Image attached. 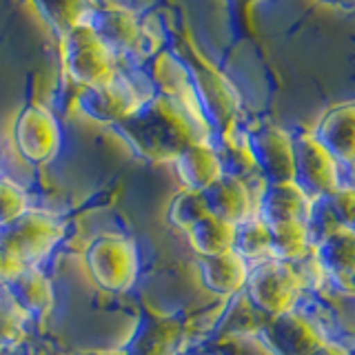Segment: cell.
Returning <instances> with one entry per match:
<instances>
[{
  "label": "cell",
  "mask_w": 355,
  "mask_h": 355,
  "mask_svg": "<svg viewBox=\"0 0 355 355\" xmlns=\"http://www.w3.org/2000/svg\"><path fill=\"white\" fill-rule=\"evenodd\" d=\"M205 216H209V211L205 205L202 191H191V189H182V191L171 200L169 209H166V220H169V225L182 229V231H189Z\"/></svg>",
  "instance_id": "27"
},
{
  "label": "cell",
  "mask_w": 355,
  "mask_h": 355,
  "mask_svg": "<svg viewBox=\"0 0 355 355\" xmlns=\"http://www.w3.org/2000/svg\"><path fill=\"white\" fill-rule=\"evenodd\" d=\"M211 144H214L218 162L222 166V175H233L240 178V180H247L249 175L258 171L247 140V131L233 127L229 131L214 133Z\"/></svg>",
  "instance_id": "21"
},
{
  "label": "cell",
  "mask_w": 355,
  "mask_h": 355,
  "mask_svg": "<svg viewBox=\"0 0 355 355\" xmlns=\"http://www.w3.org/2000/svg\"><path fill=\"white\" fill-rule=\"evenodd\" d=\"M114 131L140 160L169 164L196 140H211V129L191 118L173 100L151 94L136 111L114 125Z\"/></svg>",
  "instance_id": "1"
},
{
  "label": "cell",
  "mask_w": 355,
  "mask_h": 355,
  "mask_svg": "<svg viewBox=\"0 0 355 355\" xmlns=\"http://www.w3.org/2000/svg\"><path fill=\"white\" fill-rule=\"evenodd\" d=\"M175 173L180 178L184 189L191 191H205L222 175V166L211 140H196L187 149L178 153V158L171 162Z\"/></svg>",
  "instance_id": "18"
},
{
  "label": "cell",
  "mask_w": 355,
  "mask_h": 355,
  "mask_svg": "<svg viewBox=\"0 0 355 355\" xmlns=\"http://www.w3.org/2000/svg\"><path fill=\"white\" fill-rule=\"evenodd\" d=\"M144 98L147 96H140L131 78L118 73L109 83L80 89V94L76 98V109L89 120L114 127L116 122L127 118L131 111H136Z\"/></svg>",
  "instance_id": "10"
},
{
  "label": "cell",
  "mask_w": 355,
  "mask_h": 355,
  "mask_svg": "<svg viewBox=\"0 0 355 355\" xmlns=\"http://www.w3.org/2000/svg\"><path fill=\"white\" fill-rule=\"evenodd\" d=\"M313 138L342 166H355V100L331 107L313 131Z\"/></svg>",
  "instance_id": "14"
},
{
  "label": "cell",
  "mask_w": 355,
  "mask_h": 355,
  "mask_svg": "<svg viewBox=\"0 0 355 355\" xmlns=\"http://www.w3.org/2000/svg\"><path fill=\"white\" fill-rule=\"evenodd\" d=\"M351 282H353V286H355V275H353V277H351Z\"/></svg>",
  "instance_id": "36"
},
{
  "label": "cell",
  "mask_w": 355,
  "mask_h": 355,
  "mask_svg": "<svg viewBox=\"0 0 355 355\" xmlns=\"http://www.w3.org/2000/svg\"><path fill=\"white\" fill-rule=\"evenodd\" d=\"M318 262L324 271L340 277V280H351L355 275V233L349 229L338 227L336 231L322 240L318 247Z\"/></svg>",
  "instance_id": "22"
},
{
  "label": "cell",
  "mask_w": 355,
  "mask_h": 355,
  "mask_svg": "<svg viewBox=\"0 0 355 355\" xmlns=\"http://www.w3.org/2000/svg\"><path fill=\"white\" fill-rule=\"evenodd\" d=\"M253 3H258V0H233V7H236L238 11H244L249 5H253Z\"/></svg>",
  "instance_id": "35"
},
{
  "label": "cell",
  "mask_w": 355,
  "mask_h": 355,
  "mask_svg": "<svg viewBox=\"0 0 355 355\" xmlns=\"http://www.w3.org/2000/svg\"><path fill=\"white\" fill-rule=\"evenodd\" d=\"M3 286L7 295L11 297V302L27 318H44L53 306L51 280L38 266H25Z\"/></svg>",
  "instance_id": "17"
},
{
  "label": "cell",
  "mask_w": 355,
  "mask_h": 355,
  "mask_svg": "<svg viewBox=\"0 0 355 355\" xmlns=\"http://www.w3.org/2000/svg\"><path fill=\"white\" fill-rule=\"evenodd\" d=\"M233 231L236 225H229L216 216H205L187 231V236L193 251L205 258V255H218L233 249Z\"/></svg>",
  "instance_id": "24"
},
{
  "label": "cell",
  "mask_w": 355,
  "mask_h": 355,
  "mask_svg": "<svg viewBox=\"0 0 355 355\" xmlns=\"http://www.w3.org/2000/svg\"><path fill=\"white\" fill-rule=\"evenodd\" d=\"M27 209V193L16 182L0 178V225H7L9 220L25 214Z\"/></svg>",
  "instance_id": "29"
},
{
  "label": "cell",
  "mask_w": 355,
  "mask_h": 355,
  "mask_svg": "<svg viewBox=\"0 0 355 355\" xmlns=\"http://www.w3.org/2000/svg\"><path fill=\"white\" fill-rule=\"evenodd\" d=\"M62 78L73 87H96L114 80L120 73V60L111 53L85 22L60 38Z\"/></svg>",
  "instance_id": "3"
},
{
  "label": "cell",
  "mask_w": 355,
  "mask_h": 355,
  "mask_svg": "<svg viewBox=\"0 0 355 355\" xmlns=\"http://www.w3.org/2000/svg\"><path fill=\"white\" fill-rule=\"evenodd\" d=\"M200 277L209 291L218 295H233L247 284L249 262L233 249L218 255H205L200 258Z\"/></svg>",
  "instance_id": "20"
},
{
  "label": "cell",
  "mask_w": 355,
  "mask_h": 355,
  "mask_svg": "<svg viewBox=\"0 0 355 355\" xmlns=\"http://www.w3.org/2000/svg\"><path fill=\"white\" fill-rule=\"evenodd\" d=\"M62 233L64 225L58 216L27 209L7 225H0V249L16 255L25 266H36L60 242Z\"/></svg>",
  "instance_id": "6"
},
{
  "label": "cell",
  "mask_w": 355,
  "mask_h": 355,
  "mask_svg": "<svg viewBox=\"0 0 355 355\" xmlns=\"http://www.w3.org/2000/svg\"><path fill=\"white\" fill-rule=\"evenodd\" d=\"M255 166L266 184L293 182V136L282 127L262 122L247 131Z\"/></svg>",
  "instance_id": "11"
},
{
  "label": "cell",
  "mask_w": 355,
  "mask_h": 355,
  "mask_svg": "<svg viewBox=\"0 0 355 355\" xmlns=\"http://www.w3.org/2000/svg\"><path fill=\"white\" fill-rule=\"evenodd\" d=\"M83 355H127V353H125V349H114V351H89Z\"/></svg>",
  "instance_id": "34"
},
{
  "label": "cell",
  "mask_w": 355,
  "mask_h": 355,
  "mask_svg": "<svg viewBox=\"0 0 355 355\" xmlns=\"http://www.w3.org/2000/svg\"><path fill=\"white\" fill-rule=\"evenodd\" d=\"M182 322L171 315H151L140 322L133 333L127 355H175L180 344Z\"/></svg>",
  "instance_id": "19"
},
{
  "label": "cell",
  "mask_w": 355,
  "mask_h": 355,
  "mask_svg": "<svg viewBox=\"0 0 355 355\" xmlns=\"http://www.w3.org/2000/svg\"><path fill=\"white\" fill-rule=\"evenodd\" d=\"M140 69L144 78L149 80V85L153 87V94H160L164 98L173 100V103L180 105L189 116L207 125L202 111L198 107V100L193 96V89H191V83H189L184 67L169 49H160L153 55H149V58L140 64Z\"/></svg>",
  "instance_id": "12"
},
{
  "label": "cell",
  "mask_w": 355,
  "mask_h": 355,
  "mask_svg": "<svg viewBox=\"0 0 355 355\" xmlns=\"http://www.w3.org/2000/svg\"><path fill=\"white\" fill-rule=\"evenodd\" d=\"M266 227H269V249L273 260L293 264L295 260L304 258V253L309 249V231L304 222L286 220Z\"/></svg>",
  "instance_id": "25"
},
{
  "label": "cell",
  "mask_w": 355,
  "mask_h": 355,
  "mask_svg": "<svg viewBox=\"0 0 355 355\" xmlns=\"http://www.w3.org/2000/svg\"><path fill=\"white\" fill-rule=\"evenodd\" d=\"M87 271L92 280L111 293H125L133 286L140 271L138 247L125 236H98L85 251Z\"/></svg>",
  "instance_id": "5"
},
{
  "label": "cell",
  "mask_w": 355,
  "mask_h": 355,
  "mask_svg": "<svg viewBox=\"0 0 355 355\" xmlns=\"http://www.w3.org/2000/svg\"><path fill=\"white\" fill-rule=\"evenodd\" d=\"M22 269H25V264H22L16 255H11L9 251L0 249V284L9 282L11 277L18 275Z\"/></svg>",
  "instance_id": "31"
},
{
  "label": "cell",
  "mask_w": 355,
  "mask_h": 355,
  "mask_svg": "<svg viewBox=\"0 0 355 355\" xmlns=\"http://www.w3.org/2000/svg\"><path fill=\"white\" fill-rule=\"evenodd\" d=\"M169 33L173 40L169 51L184 67L189 83H191L193 89V96L198 100V107L202 111V116L211 129V136L238 127V116H240L238 89L198 49L191 33L184 27L169 29Z\"/></svg>",
  "instance_id": "2"
},
{
  "label": "cell",
  "mask_w": 355,
  "mask_h": 355,
  "mask_svg": "<svg viewBox=\"0 0 355 355\" xmlns=\"http://www.w3.org/2000/svg\"><path fill=\"white\" fill-rule=\"evenodd\" d=\"M311 355H351V353H347V351H344V349L340 347V344H336V342H324L320 349H315Z\"/></svg>",
  "instance_id": "32"
},
{
  "label": "cell",
  "mask_w": 355,
  "mask_h": 355,
  "mask_svg": "<svg viewBox=\"0 0 355 355\" xmlns=\"http://www.w3.org/2000/svg\"><path fill=\"white\" fill-rule=\"evenodd\" d=\"M233 251L247 262H262L271 258L269 249V227L258 216H251L236 225L233 231Z\"/></svg>",
  "instance_id": "26"
},
{
  "label": "cell",
  "mask_w": 355,
  "mask_h": 355,
  "mask_svg": "<svg viewBox=\"0 0 355 355\" xmlns=\"http://www.w3.org/2000/svg\"><path fill=\"white\" fill-rule=\"evenodd\" d=\"M293 182L311 200L327 198L340 187V164L313 133H300L293 138Z\"/></svg>",
  "instance_id": "9"
},
{
  "label": "cell",
  "mask_w": 355,
  "mask_h": 355,
  "mask_svg": "<svg viewBox=\"0 0 355 355\" xmlns=\"http://www.w3.org/2000/svg\"><path fill=\"white\" fill-rule=\"evenodd\" d=\"M14 142L18 153L27 162H51L62 142L60 122L49 107L29 103L27 107H22L14 122Z\"/></svg>",
  "instance_id": "8"
},
{
  "label": "cell",
  "mask_w": 355,
  "mask_h": 355,
  "mask_svg": "<svg viewBox=\"0 0 355 355\" xmlns=\"http://www.w3.org/2000/svg\"><path fill=\"white\" fill-rule=\"evenodd\" d=\"M311 211H313V200H311L302 189L295 182H280V184H266L258 216L266 225H275V222H286V220H297V222H309Z\"/></svg>",
  "instance_id": "16"
},
{
  "label": "cell",
  "mask_w": 355,
  "mask_h": 355,
  "mask_svg": "<svg viewBox=\"0 0 355 355\" xmlns=\"http://www.w3.org/2000/svg\"><path fill=\"white\" fill-rule=\"evenodd\" d=\"M244 291L251 306L269 318L293 311L302 293V277L293 269L291 262L262 260L249 269Z\"/></svg>",
  "instance_id": "7"
},
{
  "label": "cell",
  "mask_w": 355,
  "mask_h": 355,
  "mask_svg": "<svg viewBox=\"0 0 355 355\" xmlns=\"http://www.w3.org/2000/svg\"><path fill=\"white\" fill-rule=\"evenodd\" d=\"M322 3L336 9H355V0H322Z\"/></svg>",
  "instance_id": "33"
},
{
  "label": "cell",
  "mask_w": 355,
  "mask_h": 355,
  "mask_svg": "<svg viewBox=\"0 0 355 355\" xmlns=\"http://www.w3.org/2000/svg\"><path fill=\"white\" fill-rule=\"evenodd\" d=\"M324 202L338 225L355 233V187L340 184L336 191H331L324 198Z\"/></svg>",
  "instance_id": "28"
},
{
  "label": "cell",
  "mask_w": 355,
  "mask_h": 355,
  "mask_svg": "<svg viewBox=\"0 0 355 355\" xmlns=\"http://www.w3.org/2000/svg\"><path fill=\"white\" fill-rule=\"evenodd\" d=\"M209 216H216L229 225H240L253 214V198L247 180L233 175H220L218 180L202 191Z\"/></svg>",
  "instance_id": "15"
},
{
  "label": "cell",
  "mask_w": 355,
  "mask_h": 355,
  "mask_svg": "<svg viewBox=\"0 0 355 355\" xmlns=\"http://www.w3.org/2000/svg\"><path fill=\"white\" fill-rule=\"evenodd\" d=\"M260 338L273 355H311L327 342L313 322L295 311L266 320L260 327Z\"/></svg>",
  "instance_id": "13"
},
{
  "label": "cell",
  "mask_w": 355,
  "mask_h": 355,
  "mask_svg": "<svg viewBox=\"0 0 355 355\" xmlns=\"http://www.w3.org/2000/svg\"><path fill=\"white\" fill-rule=\"evenodd\" d=\"M55 38H62L76 25H83L96 0H33Z\"/></svg>",
  "instance_id": "23"
},
{
  "label": "cell",
  "mask_w": 355,
  "mask_h": 355,
  "mask_svg": "<svg viewBox=\"0 0 355 355\" xmlns=\"http://www.w3.org/2000/svg\"><path fill=\"white\" fill-rule=\"evenodd\" d=\"M85 25L118 60H131L140 67L149 55L160 51L147 40V31L142 29L138 16L127 7L96 0V5L85 18Z\"/></svg>",
  "instance_id": "4"
},
{
  "label": "cell",
  "mask_w": 355,
  "mask_h": 355,
  "mask_svg": "<svg viewBox=\"0 0 355 355\" xmlns=\"http://www.w3.org/2000/svg\"><path fill=\"white\" fill-rule=\"evenodd\" d=\"M25 336V329H22V318L16 311L0 306V349L5 347H14Z\"/></svg>",
  "instance_id": "30"
}]
</instances>
